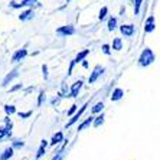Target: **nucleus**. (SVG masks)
I'll return each instance as SVG.
<instances>
[{"label":"nucleus","mask_w":160,"mask_h":160,"mask_svg":"<svg viewBox=\"0 0 160 160\" xmlns=\"http://www.w3.org/2000/svg\"><path fill=\"white\" fill-rule=\"evenodd\" d=\"M102 124H104V114H100L98 117L94 118V123H92L94 127H100V126H102Z\"/></svg>","instance_id":"a211bd4d"},{"label":"nucleus","mask_w":160,"mask_h":160,"mask_svg":"<svg viewBox=\"0 0 160 160\" xmlns=\"http://www.w3.org/2000/svg\"><path fill=\"white\" fill-rule=\"evenodd\" d=\"M18 89H22V84H18V85H15L13 88H10V92H15Z\"/></svg>","instance_id":"2f4dec72"},{"label":"nucleus","mask_w":160,"mask_h":160,"mask_svg":"<svg viewBox=\"0 0 160 160\" xmlns=\"http://www.w3.org/2000/svg\"><path fill=\"white\" fill-rule=\"evenodd\" d=\"M112 49H114V51H121V49H123V41H121V38H114V41H112Z\"/></svg>","instance_id":"dca6fc26"},{"label":"nucleus","mask_w":160,"mask_h":160,"mask_svg":"<svg viewBox=\"0 0 160 160\" xmlns=\"http://www.w3.org/2000/svg\"><path fill=\"white\" fill-rule=\"evenodd\" d=\"M26 55H28V51H26V49L16 51V52L13 53V56H12V62H20V61H22Z\"/></svg>","instance_id":"6e6552de"},{"label":"nucleus","mask_w":160,"mask_h":160,"mask_svg":"<svg viewBox=\"0 0 160 160\" xmlns=\"http://www.w3.org/2000/svg\"><path fill=\"white\" fill-rule=\"evenodd\" d=\"M102 108H104V102H97V104L92 107V112L94 114H97V112L102 111Z\"/></svg>","instance_id":"b1692460"},{"label":"nucleus","mask_w":160,"mask_h":160,"mask_svg":"<svg viewBox=\"0 0 160 160\" xmlns=\"http://www.w3.org/2000/svg\"><path fill=\"white\" fill-rule=\"evenodd\" d=\"M124 97V91L121 88H116L111 94V101H120Z\"/></svg>","instance_id":"9b49d317"},{"label":"nucleus","mask_w":160,"mask_h":160,"mask_svg":"<svg viewBox=\"0 0 160 160\" xmlns=\"http://www.w3.org/2000/svg\"><path fill=\"white\" fill-rule=\"evenodd\" d=\"M77 63V61H72L71 65H69V71H68V75H71L72 74V69H74V65Z\"/></svg>","instance_id":"473e14b6"},{"label":"nucleus","mask_w":160,"mask_h":160,"mask_svg":"<svg viewBox=\"0 0 160 160\" xmlns=\"http://www.w3.org/2000/svg\"><path fill=\"white\" fill-rule=\"evenodd\" d=\"M43 101H45V92H43V91H41V94H39V98H38V105L41 107Z\"/></svg>","instance_id":"c85d7f7f"},{"label":"nucleus","mask_w":160,"mask_h":160,"mask_svg":"<svg viewBox=\"0 0 160 160\" xmlns=\"http://www.w3.org/2000/svg\"><path fill=\"white\" fill-rule=\"evenodd\" d=\"M154 59L156 58H154L153 51L150 48H146V49H143V52L138 56V65L140 67H149V65H152L154 62Z\"/></svg>","instance_id":"f257e3e1"},{"label":"nucleus","mask_w":160,"mask_h":160,"mask_svg":"<svg viewBox=\"0 0 160 160\" xmlns=\"http://www.w3.org/2000/svg\"><path fill=\"white\" fill-rule=\"evenodd\" d=\"M42 72H43V79H48V65L42 67Z\"/></svg>","instance_id":"7c9ffc66"},{"label":"nucleus","mask_w":160,"mask_h":160,"mask_svg":"<svg viewBox=\"0 0 160 160\" xmlns=\"http://www.w3.org/2000/svg\"><path fill=\"white\" fill-rule=\"evenodd\" d=\"M12 136V133H10V128H0V140L3 137H10Z\"/></svg>","instance_id":"412c9836"},{"label":"nucleus","mask_w":160,"mask_h":160,"mask_svg":"<svg viewBox=\"0 0 160 160\" xmlns=\"http://www.w3.org/2000/svg\"><path fill=\"white\" fill-rule=\"evenodd\" d=\"M102 52L105 53V55H110V53H111V46H110V45H102Z\"/></svg>","instance_id":"cd10ccee"},{"label":"nucleus","mask_w":160,"mask_h":160,"mask_svg":"<svg viewBox=\"0 0 160 160\" xmlns=\"http://www.w3.org/2000/svg\"><path fill=\"white\" fill-rule=\"evenodd\" d=\"M87 107H88V102H85V104H84V105H82V107H81V110H79V111H77V112H75V114H74V116H72V118L69 120V123L67 124V127H71L72 124H75V123H77V121H78V120L81 118L82 112L85 111V108H87Z\"/></svg>","instance_id":"20e7f679"},{"label":"nucleus","mask_w":160,"mask_h":160,"mask_svg":"<svg viewBox=\"0 0 160 160\" xmlns=\"http://www.w3.org/2000/svg\"><path fill=\"white\" fill-rule=\"evenodd\" d=\"M94 123V117H88V118L85 120V121H82L81 124L78 126V131H82L84 128H87V127H89L91 124Z\"/></svg>","instance_id":"4468645a"},{"label":"nucleus","mask_w":160,"mask_h":160,"mask_svg":"<svg viewBox=\"0 0 160 160\" xmlns=\"http://www.w3.org/2000/svg\"><path fill=\"white\" fill-rule=\"evenodd\" d=\"M35 18V13L32 9H29V10H25L23 13H20L19 15V19L22 20V22H28V20H30V19H33Z\"/></svg>","instance_id":"9d476101"},{"label":"nucleus","mask_w":160,"mask_h":160,"mask_svg":"<svg viewBox=\"0 0 160 160\" xmlns=\"http://www.w3.org/2000/svg\"><path fill=\"white\" fill-rule=\"evenodd\" d=\"M18 75H19V69H18V68H16V69H13V71H12L9 75H6V78L3 79V85L6 87V85H8V84H9V82H10L12 79H15L16 77H18Z\"/></svg>","instance_id":"ddd939ff"},{"label":"nucleus","mask_w":160,"mask_h":160,"mask_svg":"<svg viewBox=\"0 0 160 160\" xmlns=\"http://www.w3.org/2000/svg\"><path fill=\"white\" fill-rule=\"evenodd\" d=\"M46 146H48V143H46V142L43 140V142L41 143V147H39L38 153H36V159H41V157L45 154V149H46Z\"/></svg>","instance_id":"f3484780"},{"label":"nucleus","mask_w":160,"mask_h":160,"mask_svg":"<svg viewBox=\"0 0 160 160\" xmlns=\"http://www.w3.org/2000/svg\"><path fill=\"white\" fill-rule=\"evenodd\" d=\"M134 15H138L140 13V6H142V0H134Z\"/></svg>","instance_id":"5701e85b"},{"label":"nucleus","mask_w":160,"mask_h":160,"mask_svg":"<svg viewBox=\"0 0 160 160\" xmlns=\"http://www.w3.org/2000/svg\"><path fill=\"white\" fill-rule=\"evenodd\" d=\"M156 29V23H154V16H149L147 20H146V25H144V30L146 33H152L153 30Z\"/></svg>","instance_id":"423d86ee"},{"label":"nucleus","mask_w":160,"mask_h":160,"mask_svg":"<svg viewBox=\"0 0 160 160\" xmlns=\"http://www.w3.org/2000/svg\"><path fill=\"white\" fill-rule=\"evenodd\" d=\"M56 33L59 35L62 38H67V36H71V35L75 33V28L72 25H67V26H61L59 29L56 30Z\"/></svg>","instance_id":"f03ea898"},{"label":"nucleus","mask_w":160,"mask_h":160,"mask_svg":"<svg viewBox=\"0 0 160 160\" xmlns=\"http://www.w3.org/2000/svg\"><path fill=\"white\" fill-rule=\"evenodd\" d=\"M117 28V18L108 19V30H114Z\"/></svg>","instance_id":"aec40b11"},{"label":"nucleus","mask_w":160,"mask_h":160,"mask_svg":"<svg viewBox=\"0 0 160 160\" xmlns=\"http://www.w3.org/2000/svg\"><path fill=\"white\" fill-rule=\"evenodd\" d=\"M61 142H63V133H62V131H58L56 134H53V136H52V140H51V146L59 144Z\"/></svg>","instance_id":"f8f14e48"},{"label":"nucleus","mask_w":160,"mask_h":160,"mask_svg":"<svg viewBox=\"0 0 160 160\" xmlns=\"http://www.w3.org/2000/svg\"><path fill=\"white\" fill-rule=\"evenodd\" d=\"M67 2H68V3H69V2H71V0H67Z\"/></svg>","instance_id":"c9c22d12"},{"label":"nucleus","mask_w":160,"mask_h":160,"mask_svg":"<svg viewBox=\"0 0 160 160\" xmlns=\"http://www.w3.org/2000/svg\"><path fill=\"white\" fill-rule=\"evenodd\" d=\"M61 159H62V152L58 153V154H56V157H53L52 160H61Z\"/></svg>","instance_id":"72a5a7b5"},{"label":"nucleus","mask_w":160,"mask_h":160,"mask_svg":"<svg viewBox=\"0 0 160 160\" xmlns=\"http://www.w3.org/2000/svg\"><path fill=\"white\" fill-rule=\"evenodd\" d=\"M82 67H84V68H88V62H87V61H84V62H82Z\"/></svg>","instance_id":"f704fd0d"},{"label":"nucleus","mask_w":160,"mask_h":160,"mask_svg":"<svg viewBox=\"0 0 160 160\" xmlns=\"http://www.w3.org/2000/svg\"><path fill=\"white\" fill-rule=\"evenodd\" d=\"M107 15H108V8H102L100 10V13H98V19H100L101 22H102V20L107 18Z\"/></svg>","instance_id":"4be33fe9"},{"label":"nucleus","mask_w":160,"mask_h":160,"mask_svg":"<svg viewBox=\"0 0 160 160\" xmlns=\"http://www.w3.org/2000/svg\"><path fill=\"white\" fill-rule=\"evenodd\" d=\"M102 72H104V68L101 67V65H97V67L92 69V72H91V75H89L88 78V82L89 84H94V82L97 81L98 78H100L101 75H102Z\"/></svg>","instance_id":"7ed1b4c3"},{"label":"nucleus","mask_w":160,"mask_h":160,"mask_svg":"<svg viewBox=\"0 0 160 160\" xmlns=\"http://www.w3.org/2000/svg\"><path fill=\"white\" fill-rule=\"evenodd\" d=\"M81 88H82V81L74 82V84H72V87H71V91H69V97L77 98V97H78V94H79V91H81Z\"/></svg>","instance_id":"39448f33"},{"label":"nucleus","mask_w":160,"mask_h":160,"mask_svg":"<svg viewBox=\"0 0 160 160\" xmlns=\"http://www.w3.org/2000/svg\"><path fill=\"white\" fill-rule=\"evenodd\" d=\"M13 150H15L13 147H8V149L3 152V154L0 156V160H9L12 156H13Z\"/></svg>","instance_id":"2eb2a0df"},{"label":"nucleus","mask_w":160,"mask_h":160,"mask_svg":"<svg viewBox=\"0 0 160 160\" xmlns=\"http://www.w3.org/2000/svg\"><path fill=\"white\" fill-rule=\"evenodd\" d=\"M32 116V111H26V112H19V117L20 118H28V117Z\"/></svg>","instance_id":"c756f323"},{"label":"nucleus","mask_w":160,"mask_h":160,"mask_svg":"<svg viewBox=\"0 0 160 160\" xmlns=\"http://www.w3.org/2000/svg\"><path fill=\"white\" fill-rule=\"evenodd\" d=\"M120 30H121V33L127 38L133 36L134 32H136V29H134L133 25H123V26H120Z\"/></svg>","instance_id":"0eeeda50"},{"label":"nucleus","mask_w":160,"mask_h":160,"mask_svg":"<svg viewBox=\"0 0 160 160\" xmlns=\"http://www.w3.org/2000/svg\"><path fill=\"white\" fill-rule=\"evenodd\" d=\"M89 55V49H85V51H82V52H79L78 55H77V58H75V61L77 62H81V61L85 59V56Z\"/></svg>","instance_id":"6ab92c4d"},{"label":"nucleus","mask_w":160,"mask_h":160,"mask_svg":"<svg viewBox=\"0 0 160 160\" xmlns=\"http://www.w3.org/2000/svg\"><path fill=\"white\" fill-rule=\"evenodd\" d=\"M4 111H6L8 116H12V114H15L16 112V108L13 107V105H6V107H4Z\"/></svg>","instance_id":"393cba45"},{"label":"nucleus","mask_w":160,"mask_h":160,"mask_svg":"<svg viewBox=\"0 0 160 160\" xmlns=\"http://www.w3.org/2000/svg\"><path fill=\"white\" fill-rule=\"evenodd\" d=\"M23 146H25V143H23L22 140H15L12 147H13V149H20V147H23Z\"/></svg>","instance_id":"a878e982"},{"label":"nucleus","mask_w":160,"mask_h":160,"mask_svg":"<svg viewBox=\"0 0 160 160\" xmlns=\"http://www.w3.org/2000/svg\"><path fill=\"white\" fill-rule=\"evenodd\" d=\"M77 108H78V105H77V104H72L71 108L68 110V116H74L75 112H77Z\"/></svg>","instance_id":"bb28decb"},{"label":"nucleus","mask_w":160,"mask_h":160,"mask_svg":"<svg viewBox=\"0 0 160 160\" xmlns=\"http://www.w3.org/2000/svg\"><path fill=\"white\" fill-rule=\"evenodd\" d=\"M33 3H36V0H23L20 3H16V2H12L10 6L13 9H19V8H25V6H32Z\"/></svg>","instance_id":"1a4fd4ad"}]
</instances>
